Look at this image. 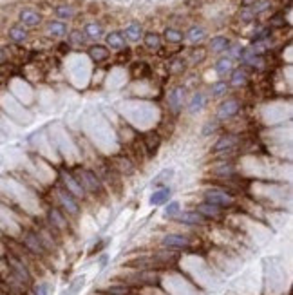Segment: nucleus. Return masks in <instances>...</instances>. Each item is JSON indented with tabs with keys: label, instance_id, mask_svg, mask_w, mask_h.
<instances>
[{
	"label": "nucleus",
	"instance_id": "f257e3e1",
	"mask_svg": "<svg viewBox=\"0 0 293 295\" xmlns=\"http://www.w3.org/2000/svg\"><path fill=\"white\" fill-rule=\"evenodd\" d=\"M6 263H8V270H9V277H11V283L15 284L18 290H26V288L33 286L34 276H33V272H31L29 265L24 261V257L16 255V253H8Z\"/></svg>",
	"mask_w": 293,
	"mask_h": 295
},
{
	"label": "nucleus",
	"instance_id": "f03ea898",
	"mask_svg": "<svg viewBox=\"0 0 293 295\" xmlns=\"http://www.w3.org/2000/svg\"><path fill=\"white\" fill-rule=\"evenodd\" d=\"M74 176H76V180L80 181V185L84 187L87 195H102L103 192H105V185H103L98 170L82 167V169L74 170Z\"/></svg>",
	"mask_w": 293,
	"mask_h": 295
},
{
	"label": "nucleus",
	"instance_id": "7ed1b4c3",
	"mask_svg": "<svg viewBox=\"0 0 293 295\" xmlns=\"http://www.w3.org/2000/svg\"><path fill=\"white\" fill-rule=\"evenodd\" d=\"M20 245H22V248L26 250L29 255L36 257V259H46V257L49 255V252H47L46 245H44L42 238H40V234H38V230H33V228L24 230L22 238H20Z\"/></svg>",
	"mask_w": 293,
	"mask_h": 295
},
{
	"label": "nucleus",
	"instance_id": "20e7f679",
	"mask_svg": "<svg viewBox=\"0 0 293 295\" xmlns=\"http://www.w3.org/2000/svg\"><path fill=\"white\" fill-rule=\"evenodd\" d=\"M54 195H56V203H58L56 207L60 208L67 218H78V215L82 214L80 201H78L74 195L69 194L65 188H62L60 185L54 188Z\"/></svg>",
	"mask_w": 293,
	"mask_h": 295
},
{
	"label": "nucleus",
	"instance_id": "39448f33",
	"mask_svg": "<svg viewBox=\"0 0 293 295\" xmlns=\"http://www.w3.org/2000/svg\"><path fill=\"white\" fill-rule=\"evenodd\" d=\"M203 201H206V203L210 205H216V207H219L221 210H225V208L233 207L236 198L223 187H208L203 192Z\"/></svg>",
	"mask_w": 293,
	"mask_h": 295
},
{
	"label": "nucleus",
	"instance_id": "423d86ee",
	"mask_svg": "<svg viewBox=\"0 0 293 295\" xmlns=\"http://www.w3.org/2000/svg\"><path fill=\"white\" fill-rule=\"evenodd\" d=\"M46 226L53 232L54 235L67 234L71 225H69V218L60 210L58 207H49L46 212Z\"/></svg>",
	"mask_w": 293,
	"mask_h": 295
},
{
	"label": "nucleus",
	"instance_id": "0eeeda50",
	"mask_svg": "<svg viewBox=\"0 0 293 295\" xmlns=\"http://www.w3.org/2000/svg\"><path fill=\"white\" fill-rule=\"evenodd\" d=\"M58 183H60L62 188H65V190L69 192L71 195H74L78 201H84L85 198H87V194H85L84 187L80 185V181L76 180V176H74V172H71V170L67 169H62L60 170V180H58Z\"/></svg>",
	"mask_w": 293,
	"mask_h": 295
},
{
	"label": "nucleus",
	"instance_id": "6e6552de",
	"mask_svg": "<svg viewBox=\"0 0 293 295\" xmlns=\"http://www.w3.org/2000/svg\"><path fill=\"white\" fill-rule=\"evenodd\" d=\"M123 283L129 286H154L160 283V276L154 270H134V273L123 277Z\"/></svg>",
	"mask_w": 293,
	"mask_h": 295
},
{
	"label": "nucleus",
	"instance_id": "1a4fd4ad",
	"mask_svg": "<svg viewBox=\"0 0 293 295\" xmlns=\"http://www.w3.org/2000/svg\"><path fill=\"white\" fill-rule=\"evenodd\" d=\"M161 248L163 250H172V252H178V250H187L190 248L192 241L188 235L178 234V232H170V234H165L160 241Z\"/></svg>",
	"mask_w": 293,
	"mask_h": 295
},
{
	"label": "nucleus",
	"instance_id": "9d476101",
	"mask_svg": "<svg viewBox=\"0 0 293 295\" xmlns=\"http://www.w3.org/2000/svg\"><path fill=\"white\" fill-rule=\"evenodd\" d=\"M241 138L237 134H232V132H228V134H223L221 138L217 140L216 143L212 145V149H210V152L212 154H232L233 150L237 149V145H239Z\"/></svg>",
	"mask_w": 293,
	"mask_h": 295
},
{
	"label": "nucleus",
	"instance_id": "9b49d317",
	"mask_svg": "<svg viewBox=\"0 0 293 295\" xmlns=\"http://www.w3.org/2000/svg\"><path fill=\"white\" fill-rule=\"evenodd\" d=\"M167 104H168V109H170L174 114L183 111V107L187 105V87H183V85H175L174 89H170L167 96Z\"/></svg>",
	"mask_w": 293,
	"mask_h": 295
},
{
	"label": "nucleus",
	"instance_id": "f8f14e48",
	"mask_svg": "<svg viewBox=\"0 0 293 295\" xmlns=\"http://www.w3.org/2000/svg\"><path fill=\"white\" fill-rule=\"evenodd\" d=\"M239 111H241V102L236 100V98H228V100H225L217 107V120H219V122L232 120L233 116L239 114Z\"/></svg>",
	"mask_w": 293,
	"mask_h": 295
},
{
	"label": "nucleus",
	"instance_id": "ddd939ff",
	"mask_svg": "<svg viewBox=\"0 0 293 295\" xmlns=\"http://www.w3.org/2000/svg\"><path fill=\"white\" fill-rule=\"evenodd\" d=\"M174 221H178L179 225L183 226H203L206 223V219L192 208V210H181V214H179Z\"/></svg>",
	"mask_w": 293,
	"mask_h": 295
},
{
	"label": "nucleus",
	"instance_id": "4468645a",
	"mask_svg": "<svg viewBox=\"0 0 293 295\" xmlns=\"http://www.w3.org/2000/svg\"><path fill=\"white\" fill-rule=\"evenodd\" d=\"M18 20L24 27H36L42 22V15L33 8H24L22 11L18 13Z\"/></svg>",
	"mask_w": 293,
	"mask_h": 295
},
{
	"label": "nucleus",
	"instance_id": "2eb2a0df",
	"mask_svg": "<svg viewBox=\"0 0 293 295\" xmlns=\"http://www.w3.org/2000/svg\"><path fill=\"white\" fill-rule=\"evenodd\" d=\"M170 200H172V188L170 187H160V188H154L149 201H150L152 207H163V205H167Z\"/></svg>",
	"mask_w": 293,
	"mask_h": 295
},
{
	"label": "nucleus",
	"instance_id": "dca6fc26",
	"mask_svg": "<svg viewBox=\"0 0 293 295\" xmlns=\"http://www.w3.org/2000/svg\"><path fill=\"white\" fill-rule=\"evenodd\" d=\"M111 167H112V170H114V172L125 174V176H130V174H134V170H136L134 163L127 156H116L114 160H112Z\"/></svg>",
	"mask_w": 293,
	"mask_h": 295
},
{
	"label": "nucleus",
	"instance_id": "f3484780",
	"mask_svg": "<svg viewBox=\"0 0 293 295\" xmlns=\"http://www.w3.org/2000/svg\"><path fill=\"white\" fill-rule=\"evenodd\" d=\"M206 102H208V98H206L205 92L198 91L192 94V98L187 102V111L188 114H198V112H201L203 109L206 107Z\"/></svg>",
	"mask_w": 293,
	"mask_h": 295
},
{
	"label": "nucleus",
	"instance_id": "a211bd4d",
	"mask_svg": "<svg viewBox=\"0 0 293 295\" xmlns=\"http://www.w3.org/2000/svg\"><path fill=\"white\" fill-rule=\"evenodd\" d=\"M105 42H107V47H111V49H114V51L127 49V40H125V36H123L122 31H111V33H107Z\"/></svg>",
	"mask_w": 293,
	"mask_h": 295
},
{
	"label": "nucleus",
	"instance_id": "6ab92c4d",
	"mask_svg": "<svg viewBox=\"0 0 293 295\" xmlns=\"http://www.w3.org/2000/svg\"><path fill=\"white\" fill-rule=\"evenodd\" d=\"M196 212H199V214L203 215V218L208 221V219H217V218H221V214H223V210L219 207H216V205H210V203H206V201H201V203H198L196 205V208H194Z\"/></svg>",
	"mask_w": 293,
	"mask_h": 295
},
{
	"label": "nucleus",
	"instance_id": "aec40b11",
	"mask_svg": "<svg viewBox=\"0 0 293 295\" xmlns=\"http://www.w3.org/2000/svg\"><path fill=\"white\" fill-rule=\"evenodd\" d=\"M8 38L11 40L13 44H24L29 38V31H27V27H24L22 24H13L8 29Z\"/></svg>",
	"mask_w": 293,
	"mask_h": 295
},
{
	"label": "nucleus",
	"instance_id": "412c9836",
	"mask_svg": "<svg viewBox=\"0 0 293 295\" xmlns=\"http://www.w3.org/2000/svg\"><path fill=\"white\" fill-rule=\"evenodd\" d=\"M141 142H143L145 152L149 154V156H154L161 145V138H160V134H156V132H147Z\"/></svg>",
	"mask_w": 293,
	"mask_h": 295
},
{
	"label": "nucleus",
	"instance_id": "4be33fe9",
	"mask_svg": "<svg viewBox=\"0 0 293 295\" xmlns=\"http://www.w3.org/2000/svg\"><path fill=\"white\" fill-rule=\"evenodd\" d=\"M123 36H125L127 42H140L143 38V27H141V24L138 22L129 24L125 27V31H123Z\"/></svg>",
	"mask_w": 293,
	"mask_h": 295
},
{
	"label": "nucleus",
	"instance_id": "5701e85b",
	"mask_svg": "<svg viewBox=\"0 0 293 295\" xmlns=\"http://www.w3.org/2000/svg\"><path fill=\"white\" fill-rule=\"evenodd\" d=\"M236 165L233 163H230V161H221L219 165H216L212 169V174L217 178H223V180H226V178H232L233 174H236Z\"/></svg>",
	"mask_w": 293,
	"mask_h": 295
},
{
	"label": "nucleus",
	"instance_id": "b1692460",
	"mask_svg": "<svg viewBox=\"0 0 293 295\" xmlns=\"http://www.w3.org/2000/svg\"><path fill=\"white\" fill-rule=\"evenodd\" d=\"M174 169H163L152 181H150V187L152 188H160V187H168V183L174 178Z\"/></svg>",
	"mask_w": 293,
	"mask_h": 295
},
{
	"label": "nucleus",
	"instance_id": "393cba45",
	"mask_svg": "<svg viewBox=\"0 0 293 295\" xmlns=\"http://www.w3.org/2000/svg\"><path fill=\"white\" fill-rule=\"evenodd\" d=\"M87 54H89V58H91L92 62H96V64H100V62H105L107 58L111 56L109 49H107L105 46H98V44H96V46L89 47Z\"/></svg>",
	"mask_w": 293,
	"mask_h": 295
},
{
	"label": "nucleus",
	"instance_id": "a878e982",
	"mask_svg": "<svg viewBox=\"0 0 293 295\" xmlns=\"http://www.w3.org/2000/svg\"><path fill=\"white\" fill-rule=\"evenodd\" d=\"M46 29L51 36H56V38H62V36L67 35V24L62 22V20H51V22H47Z\"/></svg>",
	"mask_w": 293,
	"mask_h": 295
},
{
	"label": "nucleus",
	"instance_id": "bb28decb",
	"mask_svg": "<svg viewBox=\"0 0 293 295\" xmlns=\"http://www.w3.org/2000/svg\"><path fill=\"white\" fill-rule=\"evenodd\" d=\"M185 38L190 44H201L206 38V29L203 26H192L190 29L185 33Z\"/></svg>",
	"mask_w": 293,
	"mask_h": 295
},
{
	"label": "nucleus",
	"instance_id": "cd10ccee",
	"mask_svg": "<svg viewBox=\"0 0 293 295\" xmlns=\"http://www.w3.org/2000/svg\"><path fill=\"white\" fill-rule=\"evenodd\" d=\"M213 69H216V73L219 74V76H226V74H230L233 71V60L228 56L219 58V60L216 62V65H213Z\"/></svg>",
	"mask_w": 293,
	"mask_h": 295
},
{
	"label": "nucleus",
	"instance_id": "c85d7f7f",
	"mask_svg": "<svg viewBox=\"0 0 293 295\" xmlns=\"http://www.w3.org/2000/svg\"><path fill=\"white\" fill-rule=\"evenodd\" d=\"M82 33L85 35V38L100 40L103 36V27H102V24H98V22H89V24H85Z\"/></svg>",
	"mask_w": 293,
	"mask_h": 295
},
{
	"label": "nucleus",
	"instance_id": "c756f323",
	"mask_svg": "<svg viewBox=\"0 0 293 295\" xmlns=\"http://www.w3.org/2000/svg\"><path fill=\"white\" fill-rule=\"evenodd\" d=\"M248 84V73L246 69H243V67H239V69H233L232 73H230V84L232 87H243V85Z\"/></svg>",
	"mask_w": 293,
	"mask_h": 295
},
{
	"label": "nucleus",
	"instance_id": "7c9ffc66",
	"mask_svg": "<svg viewBox=\"0 0 293 295\" xmlns=\"http://www.w3.org/2000/svg\"><path fill=\"white\" fill-rule=\"evenodd\" d=\"M143 44L147 49L150 51H158L161 47V36L158 35V33H154V31H149V33H143Z\"/></svg>",
	"mask_w": 293,
	"mask_h": 295
},
{
	"label": "nucleus",
	"instance_id": "2f4dec72",
	"mask_svg": "<svg viewBox=\"0 0 293 295\" xmlns=\"http://www.w3.org/2000/svg\"><path fill=\"white\" fill-rule=\"evenodd\" d=\"M103 295H130V286L125 283H114L102 290Z\"/></svg>",
	"mask_w": 293,
	"mask_h": 295
},
{
	"label": "nucleus",
	"instance_id": "473e14b6",
	"mask_svg": "<svg viewBox=\"0 0 293 295\" xmlns=\"http://www.w3.org/2000/svg\"><path fill=\"white\" fill-rule=\"evenodd\" d=\"M228 46H230V40L226 38V36L217 35L210 40V51H212V53H225V51L228 49Z\"/></svg>",
	"mask_w": 293,
	"mask_h": 295
},
{
	"label": "nucleus",
	"instance_id": "72a5a7b5",
	"mask_svg": "<svg viewBox=\"0 0 293 295\" xmlns=\"http://www.w3.org/2000/svg\"><path fill=\"white\" fill-rule=\"evenodd\" d=\"M181 203L179 201H175V200H170L167 205H163V215L167 219H175L179 214H181Z\"/></svg>",
	"mask_w": 293,
	"mask_h": 295
},
{
	"label": "nucleus",
	"instance_id": "f704fd0d",
	"mask_svg": "<svg viewBox=\"0 0 293 295\" xmlns=\"http://www.w3.org/2000/svg\"><path fill=\"white\" fill-rule=\"evenodd\" d=\"M163 35H165V40H167L168 44H181L183 40H185L183 31L175 29V27H167Z\"/></svg>",
	"mask_w": 293,
	"mask_h": 295
},
{
	"label": "nucleus",
	"instance_id": "c9c22d12",
	"mask_svg": "<svg viewBox=\"0 0 293 295\" xmlns=\"http://www.w3.org/2000/svg\"><path fill=\"white\" fill-rule=\"evenodd\" d=\"M84 284H85V276L76 277V279H74L71 284H69L67 290H65L62 295H78V293L82 291V288H84Z\"/></svg>",
	"mask_w": 293,
	"mask_h": 295
},
{
	"label": "nucleus",
	"instance_id": "e433bc0d",
	"mask_svg": "<svg viewBox=\"0 0 293 295\" xmlns=\"http://www.w3.org/2000/svg\"><path fill=\"white\" fill-rule=\"evenodd\" d=\"M54 15L58 16V20H71L72 16H74V9L71 8V6H65V4H62V6H56L54 8Z\"/></svg>",
	"mask_w": 293,
	"mask_h": 295
},
{
	"label": "nucleus",
	"instance_id": "4c0bfd02",
	"mask_svg": "<svg viewBox=\"0 0 293 295\" xmlns=\"http://www.w3.org/2000/svg\"><path fill=\"white\" fill-rule=\"evenodd\" d=\"M228 87L230 85L226 84V82L219 80V82H216V84H212L210 92H212L213 98H223V96H226V92H228Z\"/></svg>",
	"mask_w": 293,
	"mask_h": 295
},
{
	"label": "nucleus",
	"instance_id": "58836bf2",
	"mask_svg": "<svg viewBox=\"0 0 293 295\" xmlns=\"http://www.w3.org/2000/svg\"><path fill=\"white\" fill-rule=\"evenodd\" d=\"M31 295H51L49 283H46V281L33 283V286H31Z\"/></svg>",
	"mask_w": 293,
	"mask_h": 295
},
{
	"label": "nucleus",
	"instance_id": "ea45409f",
	"mask_svg": "<svg viewBox=\"0 0 293 295\" xmlns=\"http://www.w3.org/2000/svg\"><path fill=\"white\" fill-rule=\"evenodd\" d=\"M270 35H271V29L268 26H261L253 31V42H263V40H270Z\"/></svg>",
	"mask_w": 293,
	"mask_h": 295
},
{
	"label": "nucleus",
	"instance_id": "a19ab883",
	"mask_svg": "<svg viewBox=\"0 0 293 295\" xmlns=\"http://www.w3.org/2000/svg\"><path fill=\"white\" fill-rule=\"evenodd\" d=\"M250 9L255 16L261 15V13H264L266 9H270V0H255L253 4L250 6Z\"/></svg>",
	"mask_w": 293,
	"mask_h": 295
},
{
	"label": "nucleus",
	"instance_id": "79ce46f5",
	"mask_svg": "<svg viewBox=\"0 0 293 295\" xmlns=\"http://www.w3.org/2000/svg\"><path fill=\"white\" fill-rule=\"evenodd\" d=\"M217 129H219V122H217V120H210V122H206L205 125H203L201 134L205 136V138H208V136L216 134Z\"/></svg>",
	"mask_w": 293,
	"mask_h": 295
},
{
	"label": "nucleus",
	"instance_id": "37998d69",
	"mask_svg": "<svg viewBox=\"0 0 293 295\" xmlns=\"http://www.w3.org/2000/svg\"><path fill=\"white\" fill-rule=\"evenodd\" d=\"M85 35L82 33V31H71L69 33V44L71 46H84L85 44Z\"/></svg>",
	"mask_w": 293,
	"mask_h": 295
},
{
	"label": "nucleus",
	"instance_id": "c03bdc74",
	"mask_svg": "<svg viewBox=\"0 0 293 295\" xmlns=\"http://www.w3.org/2000/svg\"><path fill=\"white\" fill-rule=\"evenodd\" d=\"M185 67H187V62L183 60V58H174V60L170 62V73H174V74H181L183 71H185Z\"/></svg>",
	"mask_w": 293,
	"mask_h": 295
},
{
	"label": "nucleus",
	"instance_id": "a18cd8bd",
	"mask_svg": "<svg viewBox=\"0 0 293 295\" xmlns=\"http://www.w3.org/2000/svg\"><path fill=\"white\" fill-rule=\"evenodd\" d=\"M284 24H286V18H284V13H275L274 16L270 18V29L271 27H284Z\"/></svg>",
	"mask_w": 293,
	"mask_h": 295
},
{
	"label": "nucleus",
	"instance_id": "49530a36",
	"mask_svg": "<svg viewBox=\"0 0 293 295\" xmlns=\"http://www.w3.org/2000/svg\"><path fill=\"white\" fill-rule=\"evenodd\" d=\"M239 18H241V22L250 24V22H253V20H255V15L251 13L250 8H243V9H241V13H239Z\"/></svg>",
	"mask_w": 293,
	"mask_h": 295
},
{
	"label": "nucleus",
	"instance_id": "de8ad7c7",
	"mask_svg": "<svg viewBox=\"0 0 293 295\" xmlns=\"http://www.w3.org/2000/svg\"><path fill=\"white\" fill-rule=\"evenodd\" d=\"M107 263H109V255L107 253H102V255L98 257V265H100V270H103L107 266Z\"/></svg>",
	"mask_w": 293,
	"mask_h": 295
},
{
	"label": "nucleus",
	"instance_id": "09e8293b",
	"mask_svg": "<svg viewBox=\"0 0 293 295\" xmlns=\"http://www.w3.org/2000/svg\"><path fill=\"white\" fill-rule=\"evenodd\" d=\"M6 60V53H4V49H2V47H0V64H2V62Z\"/></svg>",
	"mask_w": 293,
	"mask_h": 295
}]
</instances>
